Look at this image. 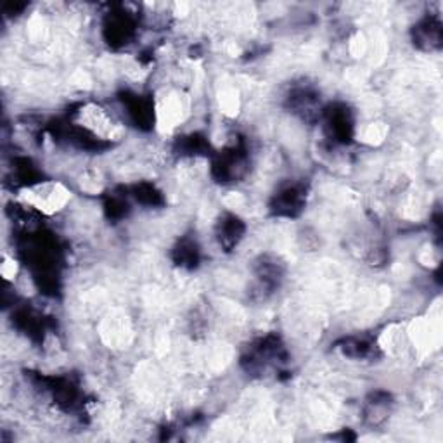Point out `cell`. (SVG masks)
Wrapping results in <instances>:
<instances>
[{
  "mask_svg": "<svg viewBox=\"0 0 443 443\" xmlns=\"http://www.w3.org/2000/svg\"><path fill=\"white\" fill-rule=\"evenodd\" d=\"M442 40V32H440V23H435L433 20H426L423 21L421 25L416 30V42L418 45L426 49V51H431L437 45H440Z\"/></svg>",
  "mask_w": 443,
  "mask_h": 443,
  "instance_id": "6da1fadb",
  "label": "cell"
}]
</instances>
